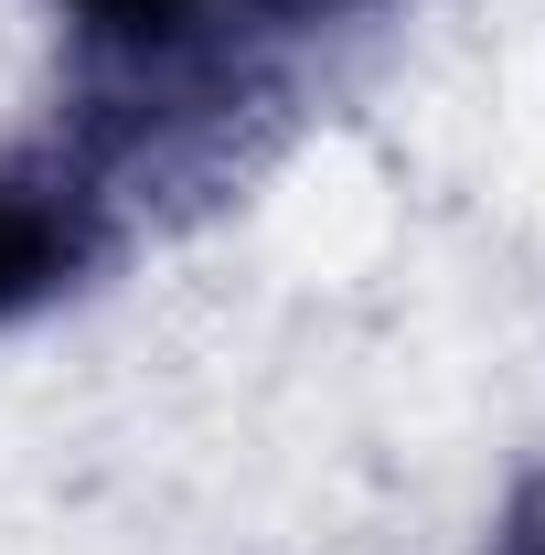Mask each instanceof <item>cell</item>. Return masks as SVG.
Instances as JSON below:
<instances>
[{
	"label": "cell",
	"instance_id": "3957f363",
	"mask_svg": "<svg viewBox=\"0 0 545 555\" xmlns=\"http://www.w3.org/2000/svg\"><path fill=\"white\" fill-rule=\"evenodd\" d=\"M481 555H545V460H535L514 491H503V513H492Z\"/></svg>",
	"mask_w": 545,
	"mask_h": 555
},
{
	"label": "cell",
	"instance_id": "277c9868",
	"mask_svg": "<svg viewBox=\"0 0 545 555\" xmlns=\"http://www.w3.org/2000/svg\"><path fill=\"white\" fill-rule=\"evenodd\" d=\"M257 22H268V43H300V33H321V22H353L364 0H246Z\"/></svg>",
	"mask_w": 545,
	"mask_h": 555
},
{
	"label": "cell",
	"instance_id": "6da1fadb",
	"mask_svg": "<svg viewBox=\"0 0 545 555\" xmlns=\"http://www.w3.org/2000/svg\"><path fill=\"white\" fill-rule=\"evenodd\" d=\"M54 65H65V150L129 193L139 171H172L257 107L289 43L246 0H43Z\"/></svg>",
	"mask_w": 545,
	"mask_h": 555
},
{
	"label": "cell",
	"instance_id": "7a4b0ae2",
	"mask_svg": "<svg viewBox=\"0 0 545 555\" xmlns=\"http://www.w3.org/2000/svg\"><path fill=\"white\" fill-rule=\"evenodd\" d=\"M129 246V193L54 150H0V332H33L43 310L86 299Z\"/></svg>",
	"mask_w": 545,
	"mask_h": 555
}]
</instances>
